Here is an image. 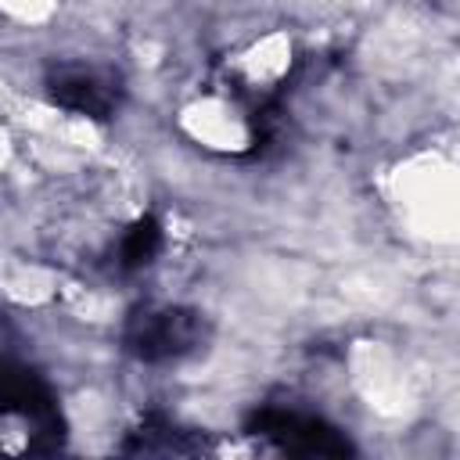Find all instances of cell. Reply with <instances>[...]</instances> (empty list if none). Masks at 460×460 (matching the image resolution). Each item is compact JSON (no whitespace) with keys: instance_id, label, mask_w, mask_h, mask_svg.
Masks as SVG:
<instances>
[{"instance_id":"obj_1","label":"cell","mask_w":460,"mask_h":460,"mask_svg":"<svg viewBox=\"0 0 460 460\" xmlns=\"http://www.w3.org/2000/svg\"><path fill=\"white\" fill-rule=\"evenodd\" d=\"M11 420L25 424L32 453H50L65 438V420L47 385L32 370L0 363V428Z\"/></svg>"},{"instance_id":"obj_2","label":"cell","mask_w":460,"mask_h":460,"mask_svg":"<svg viewBox=\"0 0 460 460\" xmlns=\"http://www.w3.org/2000/svg\"><path fill=\"white\" fill-rule=\"evenodd\" d=\"M205 338L201 313L194 309H144L126 323V349L144 363L176 359L190 349H198Z\"/></svg>"},{"instance_id":"obj_3","label":"cell","mask_w":460,"mask_h":460,"mask_svg":"<svg viewBox=\"0 0 460 460\" xmlns=\"http://www.w3.org/2000/svg\"><path fill=\"white\" fill-rule=\"evenodd\" d=\"M248 431L270 438L277 449L284 453H298V456H345L352 453L349 438L331 428L320 417L298 413V410H280V406H262L248 417Z\"/></svg>"},{"instance_id":"obj_4","label":"cell","mask_w":460,"mask_h":460,"mask_svg":"<svg viewBox=\"0 0 460 460\" xmlns=\"http://www.w3.org/2000/svg\"><path fill=\"white\" fill-rule=\"evenodd\" d=\"M47 86H50V97L61 108L90 115V119H108L115 101H119L115 79L108 72L93 68V65H61V68L50 72Z\"/></svg>"},{"instance_id":"obj_5","label":"cell","mask_w":460,"mask_h":460,"mask_svg":"<svg viewBox=\"0 0 460 460\" xmlns=\"http://www.w3.org/2000/svg\"><path fill=\"white\" fill-rule=\"evenodd\" d=\"M126 453H162V456H180V453H201L205 449V442L201 438H194L190 431H180V428H172L169 420H158V417H147L133 435H129V442L122 446Z\"/></svg>"},{"instance_id":"obj_6","label":"cell","mask_w":460,"mask_h":460,"mask_svg":"<svg viewBox=\"0 0 460 460\" xmlns=\"http://www.w3.org/2000/svg\"><path fill=\"white\" fill-rule=\"evenodd\" d=\"M158 248H162V226H158V219L144 216V219H137V223L126 230V237H122V244H119V262H122L126 270L147 266V262L158 255Z\"/></svg>"}]
</instances>
